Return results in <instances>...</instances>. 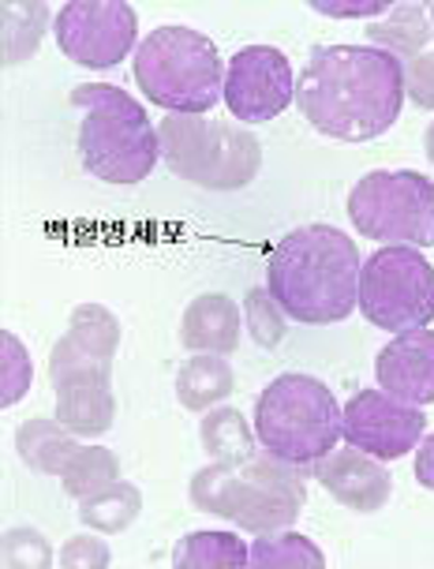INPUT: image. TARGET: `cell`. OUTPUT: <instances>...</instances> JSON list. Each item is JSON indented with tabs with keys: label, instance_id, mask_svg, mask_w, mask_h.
<instances>
[{
	"label": "cell",
	"instance_id": "6da1fadb",
	"mask_svg": "<svg viewBox=\"0 0 434 569\" xmlns=\"http://www.w3.org/2000/svg\"><path fill=\"white\" fill-rule=\"evenodd\" d=\"M296 106L322 136L371 142L397 124L405 64L375 46H319L296 76Z\"/></svg>",
	"mask_w": 434,
	"mask_h": 569
},
{
	"label": "cell",
	"instance_id": "7a4b0ae2",
	"mask_svg": "<svg viewBox=\"0 0 434 569\" xmlns=\"http://www.w3.org/2000/svg\"><path fill=\"white\" fill-rule=\"evenodd\" d=\"M360 251L337 226H300L266 262V289L281 311L307 327H330L360 308Z\"/></svg>",
	"mask_w": 434,
	"mask_h": 569
},
{
	"label": "cell",
	"instance_id": "3957f363",
	"mask_svg": "<svg viewBox=\"0 0 434 569\" xmlns=\"http://www.w3.org/2000/svg\"><path fill=\"white\" fill-rule=\"evenodd\" d=\"M191 506L244 532H281L304 510V472L274 453L214 461L191 476Z\"/></svg>",
	"mask_w": 434,
	"mask_h": 569
},
{
	"label": "cell",
	"instance_id": "277c9868",
	"mask_svg": "<svg viewBox=\"0 0 434 569\" xmlns=\"http://www.w3.org/2000/svg\"><path fill=\"white\" fill-rule=\"evenodd\" d=\"M72 106L87 113L79 124V158L90 177L105 184H139L158 169L161 136L128 90L83 83L72 90Z\"/></svg>",
	"mask_w": 434,
	"mask_h": 569
},
{
	"label": "cell",
	"instance_id": "5b68a950",
	"mask_svg": "<svg viewBox=\"0 0 434 569\" xmlns=\"http://www.w3.org/2000/svg\"><path fill=\"white\" fill-rule=\"evenodd\" d=\"M135 83L165 113L206 117L225 98L218 46L191 27H158L135 49Z\"/></svg>",
	"mask_w": 434,
	"mask_h": 569
},
{
	"label": "cell",
	"instance_id": "8992f818",
	"mask_svg": "<svg viewBox=\"0 0 434 569\" xmlns=\"http://www.w3.org/2000/svg\"><path fill=\"white\" fill-rule=\"evenodd\" d=\"M255 435L289 465H319L341 442V405L315 375H277L255 401Z\"/></svg>",
	"mask_w": 434,
	"mask_h": 569
},
{
	"label": "cell",
	"instance_id": "52a82bcc",
	"mask_svg": "<svg viewBox=\"0 0 434 569\" xmlns=\"http://www.w3.org/2000/svg\"><path fill=\"white\" fill-rule=\"evenodd\" d=\"M158 136L169 172L203 191H240L262 169V142L240 124L165 113Z\"/></svg>",
	"mask_w": 434,
	"mask_h": 569
},
{
	"label": "cell",
	"instance_id": "ba28073f",
	"mask_svg": "<svg viewBox=\"0 0 434 569\" xmlns=\"http://www.w3.org/2000/svg\"><path fill=\"white\" fill-rule=\"evenodd\" d=\"M349 218L360 237L379 243L431 248L434 243V180L412 169L367 172L349 196Z\"/></svg>",
	"mask_w": 434,
	"mask_h": 569
},
{
	"label": "cell",
	"instance_id": "9c48e42d",
	"mask_svg": "<svg viewBox=\"0 0 434 569\" xmlns=\"http://www.w3.org/2000/svg\"><path fill=\"white\" fill-rule=\"evenodd\" d=\"M360 315L379 330H423L434 319V267L420 248L386 243L363 259Z\"/></svg>",
	"mask_w": 434,
	"mask_h": 569
},
{
	"label": "cell",
	"instance_id": "30bf717a",
	"mask_svg": "<svg viewBox=\"0 0 434 569\" xmlns=\"http://www.w3.org/2000/svg\"><path fill=\"white\" fill-rule=\"evenodd\" d=\"M53 38L68 60L105 71L139 49V16L124 0H68L53 16Z\"/></svg>",
	"mask_w": 434,
	"mask_h": 569
},
{
	"label": "cell",
	"instance_id": "8fae6325",
	"mask_svg": "<svg viewBox=\"0 0 434 569\" xmlns=\"http://www.w3.org/2000/svg\"><path fill=\"white\" fill-rule=\"evenodd\" d=\"M296 101V71L274 46H244L225 64V106L244 124H266Z\"/></svg>",
	"mask_w": 434,
	"mask_h": 569
},
{
	"label": "cell",
	"instance_id": "7c38bea8",
	"mask_svg": "<svg viewBox=\"0 0 434 569\" xmlns=\"http://www.w3.org/2000/svg\"><path fill=\"white\" fill-rule=\"evenodd\" d=\"M423 435H427V416L420 405L397 401L386 390H360L341 409V439L379 461L412 453Z\"/></svg>",
	"mask_w": 434,
	"mask_h": 569
},
{
	"label": "cell",
	"instance_id": "4fadbf2b",
	"mask_svg": "<svg viewBox=\"0 0 434 569\" xmlns=\"http://www.w3.org/2000/svg\"><path fill=\"white\" fill-rule=\"evenodd\" d=\"M315 476L330 491L333 502H341L345 510H356V513H379L393 495V480H390L386 465L349 442L341 446V450H330L322 457L315 465Z\"/></svg>",
	"mask_w": 434,
	"mask_h": 569
},
{
	"label": "cell",
	"instance_id": "5bb4252c",
	"mask_svg": "<svg viewBox=\"0 0 434 569\" xmlns=\"http://www.w3.org/2000/svg\"><path fill=\"white\" fill-rule=\"evenodd\" d=\"M379 390L408 405H434V330H405L375 356Z\"/></svg>",
	"mask_w": 434,
	"mask_h": 569
},
{
	"label": "cell",
	"instance_id": "9a60e30c",
	"mask_svg": "<svg viewBox=\"0 0 434 569\" xmlns=\"http://www.w3.org/2000/svg\"><path fill=\"white\" fill-rule=\"evenodd\" d=\"M240 311L236 303L221 292H206L188 303L184 319H180V341L188 352H218L232 356L240 345Z\"/></svg>",
	"mask_w": 434,
	"mask_h": 569
},
{
	"label": "cell",
	"instance_id": "2e32d148",
	"mask_svg": "<svg viewBox=\"0 0 434 569\" xmlns=\"http://www.w3.org/2000/svg\"><path fill=\"white\" fill-rule=\"evenodd\" d=\"M236 375H232L229 356L218 352H191L176 371V398L188 412H210L232 393Z\"/></svg>",
	"mask_w": 434,
	"mask_h": 569
},
{
	"label": "cell",
	"instance_id": "e0dca14e",
	"mask_svg": "<svg viewBox=\"0 0 434 569\" xmlns=\"http://www.w3.org/2000/svg\"><path fill=\"white\" fill-rule=\"evenodd\" d=\"M367 42L382 49V53L397 57L401 64H408L412 57L423 53V46L431 42V16L427 8L416 0H401L390 4V12L367 23Z\"/></svg>",
	"mask_w": 434,
	"mask_h": 569
},
{
	"label": "cell",
	"instance_id": "ac0fdd59",
	"mask_svg": "<svg viewBox=\"0 0 434 569\" xmlns=\"http://www.w3.org/2000/svg\"><path fill=\"white\" fill-rule=\"evenodd\" d=\"M16 453L38 476H60L68 461L79 453V435L68 431L60 420H27L16 431Z\"/></svg>",
	"mask_w": 434,
	"mask_h": 569
},
{
	"label": "cell",
	"instance_id": "d6986e66",
	"mask_svg": "<svg viewBox=\"0 0 434 569\" xmlns=\"http://www.w3.org/2000/svg\"><path fill=\"white\" fill-rule=\"evenodd\" d=\"M49 382L53 390H68V386H113V356H102L79 341L72 330L64 333L53 352H49Z\"/></svg>",
	"mask_w": 434,
	"mask_h": 569
},
{
	"label": "cell",
	"instance_id": "ffe728a7",
	"mask_svg": "<svg viewBox=\"0 0 434 569\" xmlns=\"http://www.w3.org/2000/svg\"><path fill=\"white\" fill-rule=\"evenodd\" d=\"M57 420L79 439L105 435L117 420L113 386H68V390H57Z\"/></svg>",
	"mask_w": 434,
	"mask_h": 569
},
{
	"label": "cell",
	"instance_id": "44dd1931",
	"mask_svg": "<svg viewBox=\"0 0 434 569\" xmlns=\"http://www.w3.org/2000/svg\"><path fill=\"white\" fill-rule=\"evenodd\" d=\"M139 513H143V491L124 480H113V483L98 487L94 495L79 498V521L102 536L128 532Z\"/></svg>",
	"mask_w": 434,
	"mask_h": 569
},
{
	"label": "cell",
	"instance_id": "7402d4cb",
	"mask_svg": "<svg viewBox=\"0 0 434 569\" xmlns=\"http://www.w3.org/2000/svg\"><path fill=\"white\" fill-rule=\"evenodd\" d=\"M199 435H203V450L214 457V461H248L255 453V427L248 423V416L232 405H218L203 416L199 423Z\"/></svg>",
	"mask_w": 434,
	"mask_h": 569
},
{
	"label": "cell",
	"instance_id": "603a6c76",
	"mask_svg": "<svg viewBox=\"0 0 434 569\" xmlns=\"http://www.w3.org/2000/svg\"><path fill=\"white\" fill-rule=\"evenodd\" d=\"M176 569H244L251 547L232 532H191L173 547Z\"/></svg>",
	"mask_w": 434,
	"mask_h": 569
},
{
	"label": "cell",
	"instance_id": "cb8c5ba5",
	"mask_svg": "<svg viewBox=\"0 0 434 569\" xmlns=\"http://www.w3.org/2000/svg\"><path fill=\"white\" fill-rule=\"evenodd\" d=\"M0 23H4V38H0L4 42V64H23L42 46V34L49 27V8L42 0H19V4L8 0L0 8Z\"/></svg>",
	"mask_w": 434,
	"mask_h": 569
},
{
	"label": "cell",
	"instance_id": "d4e9b609",
	"mask_svg": "<svg viewBox=\"0 0 434 569\" xmlns=\"http://www.w3.org/2000/svg\"><path fill=\"white\" fill-rule=\"evenodd\" d=\"M251 566L255 569H322L326 555L319 551L315 540L281 528V532H262L251 543Z\"/></svg>",
	"mask_w": 434,
	"mask_h": 569
},
{
	"label": "cell",
	"instance_id": "484cf974",
	"mask_svg": "<svg viewBox=\"0 0 434 569\" xmlns=\"http://www.w3.org/2000/svg\"><path fill=\"white\" fill-rule=\"evenodd\" d=\"M120 480V457L105 446H79V453L68 461V469L60 472V483H64V495L72 498H87L94 495L98 487Z\"/></svg>",
	"mask_w": 434,
	"mask_h": 569
},
{
	"label": "cell",
	"instance_id": "4316f807",
	"mask_svg": "<svg viewBox=\"0 0 434 569\" xmlns=\"http://www.w3.org/2000/svg\"><path fill=\"white\" fill-rule=\"evenodd\" d=\"M30 379H34V363H30L27 345L12 330H0V409L23 401Z\"/></svg>",
	"mask_w": 434,
	"mask_h": 569
},
{
	"label": "cell",
	"instance_id": "83f0119b",
	"mask_svg": "<svg viewBox=\"0 0 434 569\" xmlns=\"http://www.w3.org/2000/svg\"><path fill=\"white\" fill-rule=\"evenodd\" d=\"M68 330L102 356H117V349H120V322L105 303H79V308L72 311Z\"/></svg>",
	"mask_w": 434,
	"mask_h": 569
},
{
	"label": "cell",
	"instance_id": "f1b7e54d",
	"mask_svg": "<svg viewBox=\"0 0 434 569\" xmlns=\"http://www.w3.org/2000/svg\"><path fill=\"white\" fill-rule=\"evenodd\" d=\"M0 562L8 569H49V566H57V555L38 528L19 525V528H8L4 540H0Z\"/></svg>",
	"mask_w": 434,
	"mask_h": 569
},
{
	"label": "cell",
	"instance_id": "f546056e",
	"mask_svg": "<svg viewBox=\"0 0 434 569\" xmlns=\"http://www.w3.org/2000/svg\"><path fill=\"white\" fill-rule=\"evenodd\" d=\"M244 319H248V330L255 345L262 349H277L281 338H285V319L289 315L281 311V303L270 297V289H251L244 297Z\"/></svg>",
	"mask_w": 434,
	"mask_h": 569
},
{
	"label": "cell",
	"instance_id": "4dcf8cb0",
	"mask_svg": "<svg viewBox=\"0 0 434 569\" xmlns=\"http://www.w3.org/2000/svg\"><path fill=\"white\" fill-rule=\"evenodd\" d=\"M57 566L60 569H109L113 566V551L109 543L102 540V532H83V536H72L64 547L57 551Z\"/></svg>",
	"mask_w": 434,
	"mask_h": 569
},
{
	"label": "cell",
	"instance_id": "1f68e13d",
	"mask_svg": "<svg viewBox=\"0 0 434 569\" xmlns=\"http://www.w3.org/2000/svg\"><path fill=\"white\" fill-rule=\"evenodd\" d=\"M405 98L412 109H434V49H423L405 64Z\"/></svg>",
	"mask_w": 434,
	"mask_h": 569
},
{
	"label": "cell",
	"instance_id": "d6a6232c",
	"mask_svg": "<svg viewBox=\"0 0 434 569\" xmlns=\"http://www.w3.org/2000/svg\"><path fill=\"white\" fill-rule=\"evenodd\" d=\"M311 12L333 16V19H352V16H382L390 12L386 0H307Z\"/></svg>",
	"mask_w": 434,
	"mask_h": 569
},
{
	"label": "cell",
	"instance_id": "836d02e7",
	"mask_svg": "<svg viewBox=\"0 0 434 569\" xmlns=\"http://www.w3.org/2000/svg\"><path fill=\"white\" fill-rule=\"evenodd\" d=\"M416 480L434 491V431L423 435L420 446H416Z\"/></svg>",
	"mask_w": 434,
	"mask_h": 569
},
{
	"label": "cell",
	"instance_id": "e575fe53",
	"mask_svg": "<svg viewBox=\"0 0 434 569\" xmlns=\"http://www.w3.org/2000/svg\"><path fill=\"white\" fill-rule=\"evenodd\" d=\"M423 150H427V158L434 161V120H431V128L423 131Z\"/></svg>",
	"mask_w": 434,
	"mask_h": 569
},
{
	"label": "cell",
	"instance_id": "d590c367",
	"mask_svg": "<svg viewBox=\"0 0 434 569\" xmlns=\"http://www.w3.org/2000/svg\"><path fill=\"white\" fill-rule=\"evenodd\" d=\"M427 16H431V34H434V4L427 8Z\"/></svg>",
	"mask_w": 434,
	"mask_h": 569
}]
</instances>
